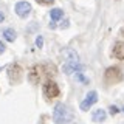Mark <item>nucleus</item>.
I'll list each match as a JSON object with an SVG mask.
<instances>
[{"mask_svg":"<svg viewBox=\"0 0 124 124\" xmlns=\"http://www.w3.org/2000/svg\"><path fill=\"white\" fill-rule=\"evenodd\" d=\"M53 121L56 124H68L73 121V110L67 104L59 102L53 110Z\"/></svg>","mask_w":124,"mask_h":124,"instance_id":"1","label":"nucleus"},{"mask_svg":"<svg viewBox=\"0 0 124 124\" xmlns=\"http://www.w3.org/2000/svg\"><path fill=\"white\" fill-rule=\"evenodd\" d=\"M104 78H106L107 84H116L123 79V73L118 67H108L104 73Z\"/></svg>","mask_w":124,"mask_h":124,"instance_id":"2","label":"nucleus"},{"mask_svg":"<svg viewBox=\"0 0 124 124\" xmlns=\"http://www.w3.org/2000/svg\"><path fill=\"white\" fill-rule=\"evenodd\" d=\"M59 93H61V90H59V87H57V84L56 82H53V81H46L45 82V85H44V95H45V98H56V96H59Z\"/></svg>","mask_w":124,"mask_h":124,"instance_id":"3","label":"nucleus"},{"mask_svg":"<svg viewBox=\"0 0 124 124\" xmlns=\"http://www.w3.org/2000/svg\"><path fill=\"white\" fill-rule=\"evenodd\" d=\"M96 101H98V93H96L95 90H93V92H88L87 96H85V99L81 102V110H82V112H87L88 108H90L93 104L96 102Z\"/></svg>","mask_w":124,"mask_h":124,"instance_id":"4","label":"nucleus"},{"mask_svg":"<svg viewBox=\"0 0 124 124\" xmlns=\"http://www.w3.org/2000/svg\"><path fill=\"white\" fill-rule=\"evenodd\" d=\"M31 13V5L28 2H19L17 5H16V14L19 16V17H22V19H25V17H28Z\"/></svg>","mask_w":124,"mask_h":124,"instance_id":"5","label":"nucleus"},{"mask_svg":"<svg viewBox=\"0 0 124 124\" xmlns=\"http://www.w3.org/2000/svg\"><path fill=\"white\" fill-rule=\"evenodd\" d=\"M62 54H64L65 61H67L65 64H79V56L73 48H65L62 51Z\"/></svg>","mask_w":124,"mask_h":124,"instance_id":"6","label":"nucleus"},{"mask_svg":"<svg viewBox=\"0 0 124 124\" xmlns=\"http://www.w3.org/2000/svg\"><path fill=\"white\" fill-rule=\"evenodd\" d=\"M22 73H23L22 68L19 67L17 64H16V65H9V68H8V76H9V79L14 81V82H19V81H20Z\"/></svg>","mask_w":124,"mask_h":124,"instance_id":"7","label":"nucleus"},{"mask_svg":"<svg viewBox=\"0 0 124 124\" xmlns=\"http://www.w3.org/2000/svg\"><path fill=\"white\" fill-rule=\"evenodd\" d=\"M85 70L84 64H65L64 65V71L67 75H73V73H81Z\"/></svg>","mask_w":124,"mask_h":124,"instance_id":"8","label":"nucleus"},{"mask_svg":"<svg viewBox=\"0 0 124 124\" xmlns=\"http://www.w3.org/2000/svg\"><path fill=\"white\" fill-rule=\"evenodd\" d=\"M107 118V112L104 108H96L92 113V121L93 123H104Z\"/></svg>","mask_w":124,"mask_h":124,"instance_id":"9","label":"nucleus"},{"mask_svg":"<svg viewBox=\"0 0 124 124\" xmlns=\"http://www.w3.org/2000/svg\"><path fill=\"white\" fill-rule=\"evenodd\" d=\"M113 56L116 59H124V42H116L113 45Z\"/></svg>","mask_w":124,"mask_h":124,"instance_id":"10","label":"nucleus"},{"mask_svg":"<svg viewBox=\"0 0 124 124\" xmlns=\"http://www.w3.org/2000/svg\"><path fill=\"white\" fill-rule=\"evenodd\" d=\"M64 16V11L61 9V8H53L51 11H50V17H51V20H59V19Z\"/></svg>","mask_w":124,"mask_h":124,"instance_id":"11","label":"nucleus"},{"mask_svg":"<svg viewBox=\"0 0 124 124\" xmlns=\"http://www.w3.org/2000/svg\"><path fill=\"white\" fill-rule=\"evenodd\" d=\"M3 37H5L8 42H14V39H16V31L11 30V28L3 30Z\"/></svg>","mask_w":124,"mask_h":124,"instance_id":"12","label":"nucleus"},{"mask_svg":"<svg viewBox=\"0 0 124 124\" xmlns=\"http://www.w3.org/2000/svg\"><path fill=\"white\" fill-rule=\"evenodd\" d=\"M36 46H37V48H42V46H44V37H42V36H37V39H36Z\"/></svg>","mask_w":124,"mask_h":124,"instance_id":"13","label":"nucleus"},{"mask_svg":"<svg viewBox=\"0 0 124 124\" xmlns=\"http://www.w3.org/2000/svg\"><path fill=\"white\" fill-rule=\"evenodd\" d=\"M118 107H116V106H112L110 107V115H116V113H118Z\"/></svg>","mask_w":124,"mask_h":124,"instance_id":"14","label":"nucleus"},{"mask_svg":"<svg viewBox=\"0 0 124 124\" xmlns=\"http://www.w3.org/2000/svg\"><path fill=\"white\" fill-rule=\"evenodd\" d=\"M5 50H6V46H5V44H3V42L0 40V54H2V53H5Z\"/></svg>","mask_w":124,"mask_h":124,"instance_id":"15","label":"nucleus"},{"mask_svg":"<svg viewBox=\"0 0 124 124\" xmlns=\"http://www.w3.org/2000/svg\"><path fill=\"white\" fill-rule=\"evenodd\" d=\"M68 23H70L68 20H65V22H64V23L61 25V28H68Z\"/></svg>","mask_w":124,"mask_h":124,"instance_id":"16","label":"nucleus"},{"mask_svg":"<svg viewBox=\"0 0 124 124\" xmlns=\"http://www.w3.org/2000/svg\"><path fill=\"white\" fill-rule=\"evenodd\" d=\"M3 19H5V16H3L2 13H0V23H2V22H3Z\"/></svg>","mask_w":124,"mask_h":124,"instance_id":"17","label":"nucleus"},{"mask_svg":"<svg viewBox=\"0 0 124 124\" xmlns=\"http://www.w3.org/2000/svg\"><path fill=\"white\" fill-rule=\"evenodd\" d=\"M123 112H124V108H123Z\"/></svg>","mask_w":124,"mask_h":124,"instance_id":"18","label":"nucleus"}]
</instances>
